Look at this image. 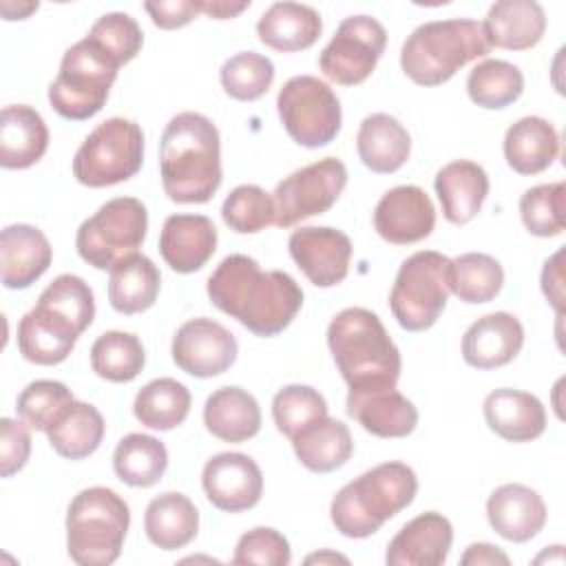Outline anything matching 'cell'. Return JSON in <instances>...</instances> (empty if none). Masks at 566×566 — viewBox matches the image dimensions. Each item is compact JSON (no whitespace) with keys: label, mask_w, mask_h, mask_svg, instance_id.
<instances>
[{"label":"cell","mask_w":566,"mask_h":566,"mask_svg":"<svg viewBox=\"0 0 566 566\" xmlns=\"http://www.w3.org/2000/svg\"><path fill=\"white\" fill-rule=\"evenodd\" d=\"M206 290L217 310L263 338L281 334L303 307V290L287 272H263L248 254L226 256Z\"/></svg>","instance_id":"6da1fadb"},{"label":"cell","mask_w":566,"mask_h":566,"mask_svg":"<svg viewBox=\"0 0 566 566\" xmlns=\"http://www.w3.org/2000/svg\"><path fill=\"white\" fill-rule=\"evenodd\" d=\"M93 318L95 296L88 283L77 274H60L44 287L35 307L20 318L18 349L33 365H60Z\"/></svg>","instance_id":"7a4b0ae2"},{"label":"cell","mask_w":566,"mask_h":566,"mask_svg":"<svg viewBox=\"0 0 566 566\" xmlns=\"http://www.w3.org/2000/svg\"><path fill=\"white\" fill-rule=\"evenodd\" d=\"M164 192L175 203H206L221 186L219 130L201 113H177L159 142Z\"/></svg>","instance_id":"3957f363"},{"label":"cell","mask_w":566,"mask_h":566,"mask_svg":"<svg viewBox=\"0 0 566 566\" xmlns=\"http://www.w3.org/2000/svg\"><path fill=\"white\" fill-rule=\"evenodd\" d=\"M327 345L349 389L396 387L402 369L400 349L376 312L340 310L327 327Z\"/></svg>","instance_id":"277c9868"},{"label":"cell","mask_w":566,"mask_h":566,"mask_svg":"<svg viewBox=\"0 0 566 566\" xmlns=\"http://www.w3.org/2000/svg\"><path fill=\"white\" fill-rule=\"evenodd\" d=\"M418 493L416 471L405 462H382L347 482L329 504L336 531L352 539H365L407 509Z\"/></svg>","instance_id":"5b68a950"},{"label":"cell","mask_w":566,"mask_h":566,"mask_svg":"<svg viewBox=\"0 0 566 566\" xmlns=\"http://www.w3.org/2000/svg\"><path fill=\"white\" fill-rule=\"evenodd\" d=\"M491 51L478 20H431L411 31L400 49L402 73L418 86H440L462 66Z\"/></svg>","instance_id":"8992f818"},{"label":"cell","mask_w":566,"mask_h":566,"mask_svg":"<svg viewBox=\"0 0 566 566\" xmlns=\"http://www.w3.org/2000/svg\"><path fill=\"white\" fill-rule=\"evenodd\" d=\"M130 509L106 486L82 489L66 511V551L80 566H108L122 555Z\"/></svg>","instance_id":"52a82bcc"},{"label":"cell","mask_w":566,"mask_h":566,"mask_svg":"<svg viewBox=\"0 0 566 566\" xmlns=\"http://www.w3.org/2000/svg\"><path fill=\"white\" fill-rule=\"evenodd\" d=\"M119 62L93 38H82L62 55L60 71L49 86L53 111L73 122L91 119L108 99Z\"/></svg>","instance_id":"ba28073f"},{"label":"cell","mask_w":566,"mask_h":566,"mask_svg":"<svg viewBox=\"0 0 566 566\" xmlns=\"http://www.w3.org/2000/svg\"><path fill=\"white\" fill-rule=\"evenodd\" d=\"M451 294V259L436 250L407 256L389 292V307L407 332H424L447 307Z\"/></svg>","instance_id":"9c48e42d"},{"label":"cell","mask_w":566,"mask_h":566,"mask_svg":"<svg viewBox=\"0 0 566 566\" xmlns=\"http://www.w3.org/2000/svg\"><path fill=\"white\" fill-rule=\"evenodd\" d=\"M144 164V133L137 122L111 117L82 142L73 157V177L88 188L122 184Z\"/></svg>","instance_id":"30bf717a"},{"label":"cell","mask_w":566,"mask_h":566,"mask_svg":"<svg viewBox=\"0 0 566 566\" xmlns=\"http://www.w3.org/2000/svg\"><path fill=\"white\" fill-rule=\"evenodd\" d=\"M148 230L146 206L135 197H115L82 221L75 248L82 261L95 270H113L122 259L137 252Z\"/></svg>","instance_id":"8fae6325"},{"label":"cell","mask_w":566,"mask_h":566,"mask_svg":"<svg viewBox=\"0 0 566 566\" xmlns=\"http://www.w3.org/2000/svg\"><path fill=\"white\" fill-rule=\"evenodd\" d=\"M276 111L290 139L305 148L332 144L343 124L336 93L314 75L290 77L276 95Z\"/></svg>","instance_id":"7c38bea8"},{"label":"cell","mask_w":566,"mask_h":566,"mask_svg":"<svg viewBox=\"0 0 566 566\" xmlns=\"http://www.w3.org/2000/svg\"><path fill=\"white\" fill-rule=\"evenodd\" d=\"M347 186V168L336 157H323L307 164L276 184L274 226L292 228L294 223L327 212Z\"/></svg>","instance_id":"4fadbf2b"},{"label":"cell","mask_w":566,"mask_h":566,"mask_svg":"<svg viewBox=\"0 0 566 566\" xmlns=\"http://www.w3.org/2000/svg\"><path fill=\"white\" fill-rule=\"evenodd\" d=\"M387 46L385 27L371 15L345 18L329 44L318 55L323 75L340 86L363 84L376 69Z\"/></svg>","instance_id":"5bb4252c"},{"label":"cell","mask_w":566,"mask_h":566,"mask_svg":"<svg viewBox=\"0 0 566 566\" xmlns=\"http://www.w3.org/2000/svg\"><path fill=\"white\" fill-rule=\"evenodd\" d=\"M237 354L239 343L234 334L206 316L181 323L172 336L175 365L195 378H212L228 371Z\"/></svg>","instance_id":"9a60e30c"},{"label":"cell","mask_w":566,"mask_h":566,"mask_svg":"<svg viewBox=\"0 0 566 566\" xmlns=\"http://www.w3.org/2000/svg\"><path fill=\"white\" fill-rule=\"evenodd\" d=\"M290 256L316 287H334L345 281L352 261V241L329 226H305L287 239Z\"/></svg>","instance_id":"2e32d148"},{"label":"cell","mask_w":566,"mask_h":566,"mask_svg":"<svg viewBox=\"0 0 566 566\" xmlns=\"http://www.w3.org/2000/svg\"><path fill=\"white\" fill-rule=\"evenodd\" d=\"M201 486L214 509L241 513L259 504L263 495V473L250 455L223 451L203 464Z\"/></svg>","instance_id":"e0dca14e"},{"label":"cell","mask_w":566,"mask_h":566,"mask_svg":"<svg viewBox=\"0 0 566 566\" xmlns=\"http://www.w3.org/2000/svg\"><path fill=\"white\" fill-rule=\"evenodd\" d=\"M374 228L387 243H418L436 228L433 201L420 186H396L376 203Z\"/></svg>","instance_id":"ac0fdd59"},{"label":"cell","mask_w":566,"mask_h":566,"mask_svg":"<svg viewBox=\"0 0 566 566\" xmlns=\"http://www.w3.org/2000/svg\"><path fill=\"white\" fill-rule=\"evenodd\" d=\"M453 544L451 522L427 511L409 520L389 542L385 553L387 566H440L447 562Z\"/></svg>","instance_id":"d6986e66"},{"label":"cell","mask_w":566,"mask_h":566,"mask_svg":"<svg viewBox=\"0 0 566 566\" xmlns=\"http://www.w3.org/2000/svg\"><path fill=\"white\" fill-rule=\"evenodd\" d=\"M347 413L378 438H405L418 424L416 405L396 387L349 389Z\"/></svg>","instance_id":"ffe728a7"},{"label":"cell","mask_w":566,"mask_h":566,"mask_svg":"<svg viewBox=\"0 0 566 566\" xmlns=\"http://www.w3.org/2000/svg\"><path fill=\"white\" fill-rule=\"evenodd\" d=\"M524 345V327L509 312L480 316L462 336V358L475 369H497L509 365Z\"/></svg>","instance_id":"44dd1931"},{"label":"cell","mask_w":566,"mask_h":566,"mask_svg":"<svg viewBox=\"0 0 566 566\" xmlns=\"http://www.w3.org/2000/svg\"><path fill=\"white\" fill-rule=\"evenodd\" d=\"M46 234L29 223H11L0 234V279L7 290L31 287L51 265Z\"/></svg>","instance_id":"7402d4cb"},{"label":"cell","mask_w":566,"mask_h":566,"mask_svg":"<svg viewBox=\"0 0 566 566\" xmlns=\"http://www.w3.org/2000/svg\"><path fill=\"white\" fill-rule=\"evenodd\" d=\"M217 228L206 214H170L159 234V254L179 274L201 270L217 250Z\"/></svg>","instance_id":"603a6c76"},{"label":"cell","mask_w":566,"mask_h":566,"mask_svg":"<svg viewBox=\"0 0 566 566\" xmlns=\"http://www.w3.org/2000/svg\"><path fill=\"white\" fill-rule=\"evenodd\" d=\"M486 517L500 537L522 544L539 535L548 511L537 491L517 482H509L489 495Z\"/></svg>","instance_id":"cb8c5ba5"},{"label":"cell","mask_w":566,"mask_h":566,"mask_svg":"<svg viewBox=\"0 0 566 566\" xmlns=\"http://www.w3.org/2000/svg\"><path fill=\"white\" fill-rule=\"evenodd\" d=\"M482 409L489 429L509 442L537 440L546 429L542 400L522 389H495L484 398Z\"/></svg>","instance_id":"d4e9b609"},{"label":"cell","mask_w":566,"mask_h":566,"mask_svg":"<svg viewBox=\"0 0 566 566\" xmlns=\"http://www.w3.org/2000/svg\"><path fill=\"white\" fill-rule=\"evenodd\" d=\"M433 188L444 219L453 226H464L480 212L489 195V175L471 159H455L436 172Z\"/></svg>","instance_id":"484cf974"},{"label":"cell","mask_w":566,"mask_h":566,"mask_svg":"<svg viewBox=\"0 0 566 566\" xmlns=\"http://www.w3.org/2000/svg\"><path fill=\"white\" fill-rule=\"evenodd\" d=\"M49 148V128L42 115L27 104L4 106L0 113V166L24 170L38 164Z\"/></svg>","instance_id":"4316f807"},{"label":"cell","mask_w":566,"mask_h":566,"mask_svg":"<svg viewBox=\"0 0 566 566\" xmlns=\"http://www.w3.org/2000/svg\"><path fill=\"white\" fill-rule=\"evenodd\" d=\"M321 31V13L301 2H274L256 22L259 40L279 53H296L314 46Z\"/></svg>","instance_id":"83f0119b"},{"label":"cell","mask_w":566,"mask_h":566,"mask_svg":"<svg viewBox=\"0 0 566 566\" xmlns=\"http://www.w3.org/2000/svg\"><path fill=\"white\" fill-rule=\"evenodd\" d=\"M482 27L491 49L526 51L542 40L546 13L535 0H500L491 4Z\"/></svg>","instance_id":"f1b7e54d"},{"label":"cell","mask_w":566,"mask_h":566,"mask_svg":"<svg viewBox=\"0 0 566 566\" xmlns=\"http://www.w3.org/2000/svg\"><path fill=\"white\" fill-rule=\"evenodd\" d=\"M559 157L557 128L537 115H526L504 135V159L517 175H539Z\"/></svg>","instance_id":"f546056e"},{"label":"cell","mask_w":566,"mask_h":566,"mask_svg":"<svg viewBox=\"0 0 566 566\" xmlns=\"http://www.w3.org/2000/svg\"><path fill=\"white\" fill-rule=\"evenodd\" d=\"M356 150L371 172L389 175L407 164L411 155V137L394 115L371 113L360 122Z\"/></svg>","instance_id":"4dcf8cb0"},{"label":"cell","mask_w":566,"mask_h":566,"mask_svg":"<svg viewBox=\"0 0 566 566\" xmlns=\"http://www.w3.org/2000/svg\"><path fill=\"white\" fill-rule=\"evenodd\" d=\"M206 429L223 442H245L261 431V409L252 394L241 387H221L203 405Z\"/></svg>","instance_id":"1f68e13d"},{"label":"cell","mask_w":566,"mask_h":566,"mask_svg":"<svg viewBox=\"0 0 566 566\" xmlns=\"http://www.w3.org/2000/svg\"><path fill=\"white\" fill-rule=\"evenodd\" d=\"M292 449L307 471L329 473L352 458L354 440L343 420L323 416L292 438Z\"/></svg>","instance_id":"d6a6232c"},{"label":"cell","mask_w":566,"mask_h":566,"mask_svg":"<svg viewBox=\"0 0 566 566\" xmlns=\"http://www.w3.org/2000/svg\"><path fill=\"white\" fill-rule=\"evenodd\" d=\"M144 531L150 544L161 551L184 548L199 533V511L188 495L166 491L148 502Z\"/></svg>","instance_id":"836d02e7"},{"label":"cell","mask_w":566,"mask_h":566,"mask_svg":"<svg viewBox=\"0 0 566 566\" xmlns=\"http://www.w3.org/2000/svg\"><path fill=\"white\" fill-rule=\"evenodd\" d=\"M106 424L97 407L71 400L44 431L51 449L66 460H84L102 444Z\"/></svg>","instance_id":"e575fe53"},{"label":"cell","mask_w":566,"mask_h":566,"mask_svg":"<svg viewBox=\"0 0 566 566\" xmlns=\"http://www.w3.org/2000/svg\"><path fill=\"white\" fill-rule=\"evenodd\" d=\"M161 287V274L146 254L122 259L108 279V303L119 314H139L155 305Z\"/></svg>","instance_id":"d590c367"},{"label":"cell","mask_w":566,"mask_h":566,"mask_svg":"<svg viewBox=\"0 0 566 566\" xmlns=\"http://www.w3.org/2000/svg\"><path fill=\"white\" fill-rule=\"evenodd\" d=\"M166 469L168 451L155 436L128 433L113 451V471L128 486L148 489L161 480Z\"/></svg>","instance_id":"8d00e7d4"},{"label":"cell","mask_w":566,"mask_h":566,"mask_svg":"<svg viewBox=\"0 0 566 566\" xmlns=\"http://www.w3.org/2000/svg\"><path fill=\"white\" fill-rule=\"evenodd\" d=\"M190 402L186 385L175 378H155L137 391L133 413L148 429L170 431L188 418Z\"/></svg>","instance_id":"74e56055"},{"label":"cell","mask_w":566,"mask_h":566,"mask_svg":"<svg viewBox=\"0 0 566 566\" xmlns=\"http://www.w3.org/2000/svg\"><path fill=\"white\" fill-rule=\"evenodd\" d=\"M146 365L142 340L130 332L111 329L95 338L91 345V369L111 382L135 380Z\"/></svg>","instance_id":"f35d334b"},{"label":"cell","mask_w":566,"mask_h":566,"mask_svg":"<svg viewBox=\"0 0 566 566\" xmlns=\"http://www.w3.org/2000/svg\"><path fill=\"white\" fill-rule=\"evenodd\" d=\"M524 91L522 71L506 60H482L469 71V99L482 108L500 111L520 99Z\"/></svg>","instance_id":"ab89813d"},{"label":"cell","mask_w":566,"mask_h":566,"mask_svg":"<svg viewBox=\"0 0 566 566\" xmlns=\"http://www.w3.org/2000/svg\"><path fill=\"white\" fill-rule=\"evenodd\" d=\"M504 285L497 259L484 252H467L451 259V292L469 305L493 301Z\"/></svg>","instance_id":"60d3db41"},{"label":"cell","mask_w":566,"mask_h":566,"mask_svg":"<svg viewBox=\"0 0 566 566\" xmlns=\"http://www.w3.org/2000/svg\"><path fill=\"white\" fill-rule=\"evenodd\" d=\"M520 217L533 237H557L566 228V184H539L520 199Z\"/></svg>","instance_id":"b9f144b4"},{"label":"cell","mask_w":566,"mask_h":566,"mask_svg":"<svg viewBox=\"0 0 566 566\" xmlns=\"http://www.w3.org/2000/svg\"><path fill=\"white\" fill-rule=\"evenodd\" d=\"M226 95L239 102H254L263 97L274 82V64L256 51H241L228 57L219 71Z\"/></svg>","instance_id":"7bdbcfd3"},{"label":"cell","mask_w":566,"mask_h":566,"mask_svg":"<svg viewBox=\"0 0 566 566\" xmlns=\"http://www.w3.org/2000/svg\"><path fill=\"white\" fill-rule=\"evenodd\" d=\"M221 217L232 232L256 234L274 223L276 206L274 197L261 186L243 184L237 186L221 206Z\"/></svg>","instance_id":"ee69618b"},{"label":"cell","mask_w":566,"mask_h":566,"mask_svg":"<svg viewBox=\"0 0 566 566\" xmlns=\"http://www.w3.org/2000/svg\"><path fill=\"white\" fill-rule=\"evenodd\" d=\"M323 416H327V402L323 394L310 385H285L272 398L274 424L290 440Z\"/></svg>","instance_id":"f6af8a7d"},{"label":"cell","mask_w":566,"mask_h":566,"mask_svg":"<svg viewBox=\"0 0 566 566\" xmlns=\"http://www.w3.org/2000/svg\"><path fill=\"white\" fill-rule=\"evenodd\" d=\"M71 400L75 398L64 382L42 378V380L29 382L20 391L15 400V411L20 420H24L31 429L46 431Z\"/></svg>","instance_id":"bcb514c9"},{"label":"cell","mask_w":566,"mask_h":566,"mask_svg":"<svg viewBox=\"0 0 566 566\" xmlns=\"http://www.w3.org/2000/svg\"><path fill=\"white\" fill-rule=\"evenodd\" d=\"M86 35L99 42L119 64L135 60L144 44V33L137 20L122 11L99 15Z\"/></svg>","instance_id":"7dc6e473"},{"label":"cell","mask_w":566,"mask_h":566,"mask_svg":"<svg viewBox=\"0 0 566 566\" xmlns=\"http://www.w3.org/2000/svg\"><path fill=\"white\" fill-rule=\"evenodd\" d=\"M292 562V548L285 535L270 526H256L243 533L234 546L232 564L248 566H287Z\"/></svg>","instance_id":"c3c4849f"},{"label":"cell","mask_w":566,"mask_h":566,"mask_svg":"<svg viewBox=\"0 0 566 566\" xmlns=\"http://www.w3.org/2000/svg\"><path fill=\"white\" fill-rule=\"evenodd\" d=\"M24 420H0V475L11 478L18 473L31 455V433Z\"/></svg>","instance_id":"681fc988"},{"label":"cell","mask_w":566,"mask_h":566,"mask_svg":"<svg viewBox=\"0 0 566 566\" xmlns=\"http://www.w3.org/2000/svg\"><path fill=\"white\" fill-rule=\"evenodd\" d=\"M144 9L155 27L172 31L190 24L201 13V0H155L144 2Z\"/></svg>","instance_id":"f907efd6"},{"label":"cell","mask_w":566,"mask_h":566,"mask_svg":"<svg viewBox=\"0 0 566 566\" xmlns=\"http://www.w3.org/2000/svg\"><path fill=\"white\" fill-rule=\"evenodd\" d=\"M562 256L564 250L559 248L551 259H546L542 268V292L548 298V303L557 310V314H564V270H562Z\"/></svg>","instance_id":"816d5d0a"},{"label":"cell","mask_w":566,"mask_h":566,"mask_svg":"<svg viewBox=\"0 0 566 566\" xmlns=\"http://www.w3.org/2000/svg\"><path fill=\"white\" fill-rule=\"evenodd\" d=\"M460 564H462V566H497V564L509 566L511 559H509V555H506L504 551H500L497 546L486 544V542H475V544H471V546L464 551V555L460 557Z\"/></svg>","instance_id":"f5cc1de1"},{"label":"cell","mask_w":566,"mask_h":566,"mask_svg":"<svg viewBox=\"0 0 566 566\" xmlns=\"http://www.w3.org/2000/svg\"><path fill=\"white\" fill-rule=\"evenodd\" d=\"M248 7H250V0H243V2L208 0V2H201V13L214 20H230V18H237L241 11H245Z\"/></svg>","instance_id":"db71d44e"},{"label":"cell","mask_w":566,"mask_h":566,"mask_svg":"<svg viewBox=\"0 0 566 566\" xmlns=\"http://www.w3.org/2000/svg\"><path fill=\"white\" fill-rule=\"evenodd\" d=\"M38 7H40L38 2H18V4H13V2H9V0L0 2V9H2L4 20H24L29 13L38 11Z\"/></svg>","instance_id":"11a10c76"},{"label":"cell","mask_w":566,"mask_h":566,"mask_svg":"<svg viewBox=\"0 0 566 566\" xmlns=\"http://www.w3.org/2000/svg\"><path fill=\"white\" fill-rule=\"evenodd\" d=\"M349 564V559L345 555H338L334 551H321V553H314V555H307L305 557V564Z\"/></svg>","instance_id":"9f6ffc18"},{"label":"cell","mask_w":566,"mask_h":566,"mask_svg":"<svg viewBox=\"0 0 566 566\" xmlns=\"http://www.w3.org/2000/svg\"><path fill=\"white\" fill-rule=\"evenodd\" d=\"M562 548H564V546H559V544H557V546H555V555H557V562H559V564H562V562H564V553H562ZM542 559H551V555H548V553H542V555H539V557H537V559H535V562H537V564H539V562H542Z\"/></svg>","instance_id":"6f0895ef"}]
</instances>
